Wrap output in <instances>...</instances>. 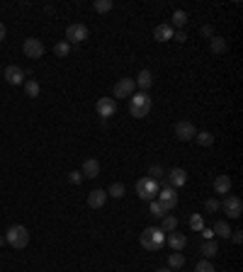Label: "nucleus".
I'll use <instances>...</instances> for the list:
<instances>
[{"label": "nucleus", "mask_w": 243, "mask_h": 272, "mask_svg": "<svg viewBox=\"0 0 243 272\" xmlns=\"http://www.w3.org/2000/svg\"><path fill=\"white\" fill-rule=\"evenodd\" d=\"M5 243H10L15 250H22L29 245V231L22 226V224H15L5 231Z\"/></svg>", "instance_id": "1"}, {"label": "nucleus", "mask_w": 243, "mask_h": 272, "mask_svg": "<svg viewBox=\"0 0 243 272\" xmlns=\"http://www.w3.org/2000/svg\"><path fill=\"white\" fill-rule=\"evenodd\" d=\"M165 243V233L161 231V226H149L141 231V245L146 250H161Z\"/></svg>", "instance_id": "2"}, {"label": "nucleus", "mask_w": 243, "mask_h": 272, "mask_svg": "<svg viewBox=\"0 0 243 272\" xmlns=\"http://www.w3.org/2000/svg\"><path fill=\"white\" fill-rule=\"evenodd\" d=\"M149 112H151V97L146 93H134L132 102H129V114L136 117V119H144Z\"/></svg>", "instance_id": "3"}, {"label": "nucleus", "mask_w": 243, "mask_h": 272, "mask_svg": "<svg viewBox=\"0 0 243 272\" xmlns=\"http://www.w3.org/2000/svg\"><path fill=\"white\" fill-rule=\"evenodd\" d=\"M136 194H139L144 202L156 199V194H158V180H153V177H141V180L136 182Z\"/></svg>", "instance_id": "4"}, {"label": "nucleus", "mask_w": 243, "mask_h": 272, "mask_svg": "<svg viewBox=\"0 0 243 272\" xmlns=\"http://www.w3.org/2000/svg\"><path fill=\"white\" fill-rule=\"evenodd\" d=\"M219 207L229 214V219H238L243 214V202H241V197H236V194H226V199Z\"/></svg>", "instance_id": "5"}, {"label": "nucleus", "mask_w": 243, "mask_h": 272, "mask_svg": "<svg viewBox=\"0 0 243 272\" xmlns=\"http://www.w3.org/2000/svg\"><path fill=\"white\" fill-rule=\"evenodd\" d=\"M22 51H25V56L27 58H32V61H37V58H41L44 56V44H41V39H34V37H29V39H25V44H22Z\"/></svg>", "instance_id": "6"}, {"label": "nucleus", "mask_w": 243, "mask_h": 272, "mask_svg": "<svg viewBox=\"0 0 243 272\" xmlns=\"http://www.w3.org/2000/svg\"><path fill=\"white\" fill-rule=\"evenodd\" d=\"M156 199L170 212V209H175L177 207V192L170 187V185H165V187H158V194H156Z\"/></svg>", "instance_id": "7"}, {"label": "nucleus", "mask_w": 243, "mask_h": 272, "mask_svg": "<svg viewBox=\"0 0 243 272\" xmlns=\"http://www.w3.org/2000/svg\"><path fill=\"white\" fill-rule=\"evenodd\" d=\"M90 37V29L85 27V25H68L66 29V41L68 44H81Z\"/></svg>", "instance_id": "8"}, {"label": "nucleus", "mask_w": 243, "mask_h": 272, "mask_svg": "<svg viewBox=\"0 0 243 272\" xmlns=\"http://www.w3.org/2000/svg\"><path fill=\"white\" fill-rule=\"evenodd\" d=\"M95 112H97L102 119H109V117L117 114V102H114L112 97H100V100L95 102Z\"/></svg>", "instance_id": "9"}, {"label": "nucleus", "mask_w": 243, "mask_h": 272, "mask_svg": "<svg viewBox=\"0 0 243 272\" xmlns=\"http://www.w3.org/2000/svg\"><path fill=\"white\" fill-rule=\"evenodd\" d=\"M114 97H132L136 93V83L134 78H122V81L114 83Z\"/></svg>", "instance_id": "10"}, {"label": "nucleus", "mask_w": 243, "mask_h": 272, "mask_svg": "<svg viewBox=\"0 0 243 272\" xmlns=\"http://www.w3.org/2000/svg\"><path fill=\"white\" fill-rule=\"evenodd\" d=\"M165 175H168V185H170L173 190L188 185V170H185V168H170Z\"/></svg>", "instance_id": "11"}, {"label": "nucleus", "mask_w": 243, "mask_h": 272, "mask_svg": "<svg viewBox=\"0 0 243 272\" xmlns=\"http://www.w3.org/2000/svg\"><path fill=\"white\" fill-rule=\"evenodd\" d=\"M3 76H5V81L10 83V85H22V83L27 81V78H25V71L20 66H15V63L13 66H5Z\"/></svg>", "instance_id": "12"}, {"label": "nucleus", "mask_w": 243, "mask_h": 272, "mask_svg": "<svg viewBox=\"0 0 243 272\" xmlns=\"http://www.w3.org/2000/svg\"><path fill=\"white\" fill-rule=\"evenodd\" d=\"M175 136L180 139V141H195L197 129H195V124L192 122H177L175 124Z\"/></svg>", "instance_id": "13"}, {"label": "nucleus", "mask_w": 243, "mask_h": 272, "mask_svg": "<svg viewBox=\"0 0 243 272\" xmlns=\"http://www.w3.org/2000/svg\"><path fill=\"white\" fill-rule=\"evenodd\" d=\"M165 243L170 245L175 253H180V250L188 245V236H185V233H175V231H173V233H165Z\"/></svg>", "instance_id": "14"}, {"label": "nucleus", "mask_w": 243, "mask_h": 272, "mask_svg": "<svg viewBox=\"0 0 243 272\" xmlns=\"http://www.w3.org/2000/svg\"><path fill=\"white\" fill-rule=\"evenodd\" d=\"M105 202H107V192L105 190H93L88 194V207L90 209H100V207H105Z\"/></svg>", "instance_id": "15"}, {"label": "nucleus", "mask_w": 243, "mask_h": 272, "mask_svg": "<svg viewBox=\"0 0 243 272\" xmlns=\"http://www.w3.org/2000/svg\"><path fill=\"white\" fill-rule=\"evenodd\" d=\"M173 34H175V29L170 27V25H158V27L153 29V39L156 41H170L173 39Z\"/></svg>", "instance_id": "16"}, {"label": "nucleus", "mask_w": 243, "mask_h": 272, "mask_svg": "<svg viewBox=\"0 0 243 272\" xmlns=\"http://www.w3.org/2000/svg\"><path fill=\"white\" fill-rule=\"evenodd\" d=\"M81 173H83V177H97L100 175V161H95V158H88L85 163H83V168H81Z\"/></svg>", "instance_id": "17"}, {"label": "nucleus", "mask_w": 243, "mask_h": 272, "mask_svg": "<svg viewBox=\"0 0 243 272\" xmlns=\"http://www.w3.org/2000/svg\"><path fill=\"white\" fill-rule=\"evenodd\" d=\"M134 83H136V88H141V93H146L151 85H153V73L151 71H141L134 78Z\"/></svg>", "instance_id": "18"}, {"label": "nucleus", "mask_w": 243, "mask_h": 272, "mask_svg": "<svg viewBox=\"0 0 243 272\" xmlns=\"http://www.w3.org/2000/svg\"><path fill=\"white\" fill-rule=\"evenodd\" d=\"M226 49H229V44H226V39L224 37H212L209 39V51L212 54H216V56H221V54H226Z\"/></svg>", "instance_id": "19"}, {"label": "nucleus", "mask_w": 243, "mask_h": 272, "mask_svg": "<svg viewBox=\"0 0 243 272\" xmlns=\"http://www.w3.org/2000/svg\"><path fill=\"white\" fill-rule=\"evenodd\" d=\"M214 192H216V194H229V192H231V177L229 175H216Z\"/></svg>", "instance_id": "20"}, {"label": "nucleus", "mask_w": 243, "mask_h": 272, "mask_svg": "<svg viewBox=\"0 0 243 272\" xmlns=\"http://www.w3.org/2000/svg\"><path fill=\"white\" fill-rule=\"evenodd\" d=\"M188 20H190V15L185 13V10H175V13H173V17H170V27L183 29L185 25H188Z\"/></svg>", "instance_id": "21"}, {"label": "nucleus", "mask_w": 243, "mask_h": 272, "mask_svg": "<svg viewBox=\"0 0 243 272\" xmlns=\"http://www.w3.org/2000/svg\"><path fill=\"white\" fill-rule=\"evenodd\" d=\"M200 253L204 255V260H209V258H214L216 253H219V245H216V241L212 238V241H204L202 248H200Z\"/></svg>", "instance_id": "22"}, {"label": "nucleus", "mask_w": 243, "mask_h": 272, "mask_svg": "<svg viewBox=\"0 0 243 272\" xmlns=\"http://www.w3.org/2000/svg\"><path fill=\"white\" fill-rule=\"evenodd\" d=\"M149 214H151V217H156V219H163L165 214H168V209H165L158 199H151V202H149Z\"/></svg>", "instance_id": "23"}, {"label": "nucleus", "mask_w": 243, "mask_h": 272, "mask_svg": "<svg viewBox=\"0 0 243 272\" xmlns=\"http://www.w3.org/2000/svg\"><path fill=\"white\" fill-rule=\"evenodd\" d=\"M177 229V219L170 217V214H165V217L161 219V231L163 233H173Z\"/></svg>", "instance_id": "24"}, {"label": "nucleus", "mask_w": 243, "mask_h": 272, "mask_svg": "<svg viewBox=\"0 0 243 272\" xmlns=\"http://www.w3.org/2000/svg\"><path fill=\"white\" fill-rule=\"evenodd\" d=\"M168 267H170V270L185 267V255H183V253H170V255H168Z\"/></svg>", "instance_id": "25"}, {"label": "nucleus", "mask_w": 243, "mask_h": 272, "mask_svg": "<svg viewBox=\"0 0 243 272\" xmlns=\"http://www.w3.org/2000/svg\"><path fill=\"white\" fill-rule=\"evenodd\" d=\"M212 231H214V236H221V238H229V236H231V226H229V221H216L214 226H212Z\"/></svg>", "instance_id": "26"}, {"label": "nucleus", "mask_w": 243, "mask_h": 272, "mask_svg": "<svg viewBox=\"0 0 243 272\" xmlns=\"http://www.w3.org/2000/svg\"><path fill=\"white\" fill-rule=\"evenodd\" d=\"M22 85H25V95L27 97H39V83L34 81V78H29V81H25L22 83Z\"/></svg>", "instance_id": "27"}, {"label": "nucleus", "mask_w": 243, "mask_h": 272, "mask_svg": "<svg viewBox=\"0 0 243 272\" xmlns=\"http://www.w3.org/2000/svg\"><path fill=\"white\" fill-rule=\"evenodd\" d=\"M195 141H197L200 146H204V149H207V146H212V144H214V136L209 134V131H197Z\"/></svg>", "instance_id": "28"}, {"label": "nucleus", "mask_w": 243, "mask_h": 272, "mask_svg": "<svg viewBox=\"0 0 243 272\" xmlns=\"http://www.w3.org/2000/svg\"><path fill=\"white\" fill-rule=\"evenodd\" d=\"M105 192H107V197L112 194L114 199H119V197H124V192H127V187H124L122 182H112V185H109V190H105Z\"/></svg>", "instance_id": "29"}, {"label": "nucleus", "mask_w": 243, "mask_h": 272, "mask_svg": "<svg viewBox=\"0 0 243 272\" xmlns=\"http://www.w3.org/2000/svg\"><path fill=\"white\" fill-rule=\"evenodd\" d=\"M54 54L58 56V58H66V56L71 54V44H68L66 39H64V41H58V44L54 46Z\"/></svg>", "instance_id": "30"}, {"label": "nucleus", "mask_w": 243, "mask_h": 272, "mask_svg": "<svg viewBox=\"0 0 243 272\" xmlns=\"http://www.w3.org/2000/svg\"><path fill=\"white\" fill-rule=\"evenodd\" d=\"M93 10L95 13H109L112 10V0H95Z\"/></svg>", "instance_id": "31"}, {"label": "nucleus", "mask_w": 243, "mask_h": 272, "mask_svg": "<svg viewBox=\"0 0 243 272\" xmlns=\"http://www.w3.org/2000/svg\"><path fill=\"white\" fill-rule=\"evenodd\" d=\"M190 226H192V231H202V229H204L202 214H192V219H190Z\"/></svg>", "instance_id": "32"}, {"label": "nucleus", "mask_w": 243, "mask_h": 272, "mask_svg": "<svg viewBox=\"0 0 243 272\" xmlns=\"http://www.w3.org/2000/svg\"><path fill=\"white\" fill-rule=\"evenodd\" d=\"M195 272H216L214 265L209 262V260H200L197 265H195Z\"/></svg>", "instance_id": "33"}, {"label": "nucleus", "mask_w": 243, "mask_h": 272, "mask_svg": "<svg viewBox=\"0 0 243 272\" xmlns=\"http://www.w3.org/2000/svg\"><path fill=\"white\" fill-rule=\"evenodd\" d=\"M149 173H151L149 177H153V180H156V177H163V175H165L163 165H158V163H153V165H151V170H149Z\"/></svg>", "instance_id": "34"}, {"label": "nucleus", "mask_w": 243, "mask_h": 272, "mask_svg": "<svg viewBox=\"0 0 243 272\" xmlns=\"http://www.w3.org/2000/svg\"><path fill=\"white\" fill-rule=\"evenodd\" d=\"M68 180H71L73 185H81V180H83V173H81V170H73V173H68Z\"/></svg>", "instance_id": "35"}, {"label": "nucleus", "mask_w": 243, "mask_h": 272, "mask_svg": "<svg viewBox=\"0 0 243 272\" xmlns=\"http://www.w3.org/2000/svg\"><path fill=\"white\" fill-rule=\"evenodd\" d=\"M200 32H202V37H207V39H212V37H214V27H212V25H204Z\"/></svg>", "instance_id": "36"}, {"label": "nucleus", "mask_w": 243, "mask_h": 272, "mask_svg": "<svg viewBox=\"0 0 243 272\" xmlns=\"http://www.w3.org/2000/svg\"><path fill=\"white\" fill-rule=\"evenodd\" d=\"M204 209H207V212H216V209H219V202H216V199H207V202H204Z\"/></svg>", "instance_id": "37"}, {"label": "nucleus", "mask_w": 243, "mask_h": 272, "mask_svg": "<svg viewBox=\"0 0 243 272\" xmlns=\"http://www.w3.org/2000/svg\"><path fill=\"white\" fill-rule=\"evenodd\" d=\"M173 39H175V41H180V44H183V41H188V34H185L183 29H177L175 34H173Z\"/></svg>", "instance_id": "38"}, {"label": "nucleus", "mask_w": 243, "mask_h": 272, "mask_svg": "<svg viewBox=\"0 0 243 272\" xmlns=\"http://www.w3.org/2000/svg\"><path fill=\"white\" fill-rule=\"evenodd\" d=\"M204 236V241H212V238H214V231H212V229H209V226H204L202 231H200Z\"/></svg>", "instance_id": "39"}, {"label": "nucleus", "mask_w": 243, "mask_h": 272, "mask_svg": "<svg viewBox=\"0 0 243 272\" xmlns=\"http://www.w3.org/2000/svg\"><path fill=\"white\" fill-rule=\"evenodd\" d=\"M231 241H233V243H241L243 241V236H241V231H231V236H229Z\"/></svg>", "instance_id": "40"}, {"label": "nucleus", "mask_w": 243, "mask_h": 272, "mask_svg": "<svg viewBox=\"0 0 243 272\" xmlns=\"http://www.w3.org/2000/svg\"><path fill=\"white\" fill-rule=\"evenodd\" d=\"M5 34H8V29H5V25H3V22H0V41L5 39Z\"/></svg>", "instance_id": "41"}, {"label": "nucleus", "mask_w": 243, "mask_h": 272, "mask_svg": "<svg viewBox=\"0 0 243 272\" xmlns=\"http://www.w3.org/2000/svg\"><path fill=\"white\" fill-rule=\"evenodd\" d=\"M158 272H173V270H170V267H163V270H158Z\"/></svg>", "instance_id": "42"}, {"label": "nucleus", "mask_w": 243, "mask_h": 272, "mask_svg": "<svg viewBox=\"0 0 243 272\" xmlns=\"http://www.w3.org/2000/svg\"><path fill=\"white\" fill-rule=\"evenodd\" d=\"M3 243H5V236H0V245H3Z\"/></svg>", "instance_id": "43"}]
</instances>
